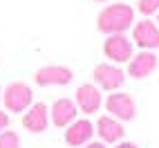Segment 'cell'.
I'll use <instances>...</instances> for the list:
<instances>
[{
  "instance_id": "6da1fadb",
  "label": "cell",
  "mask_w": 159,
  "mask_h": 148,
  "mask_svg": "<svg viewBox=\"0 0 159 148\" xmlns=\"http://www.w3.org/2000/svg\"><path fill=\"white\" fill-rule=\"evenodd\" d=\"M134 25V7L128 2H112L105 5L97 16V29L105 36L125 34Z\"/></svg>"
},
{
  "instance_id": "7a4b0ae2",
  "label": "cell",
  "mask_w": 159,
  "mask_h": 148,
  "mask_svg": "<svg viewBox=\"0 0 159 148\" xmlns=\"http://www.w3.org/2000/svg\"><path fill=\"white\" fill-rule=\"evenodd\" d=\"M2 103L7 112H25L31 103H34V92H31V88L27 86V83L23 81H14L9 83V86L2 90Z\"/></svg>"
},
{
  "instance_id": "3957f363",
  "label": "cell",
  "mask_w": 159,
  "mask_h": 148,
  "mask_svg": "<svg viewBox=\"0 0 159 148\" xmlns=\"http://www.w3.org/2000/svg\"><path fill=\"white\" fill-rule=\"evenodd\" d=\"M103 54L114 65H123L134 56V43L125 34H112L103 40Z\"/></svg>"
},
{
  "instance_id": "277c9868",
  "label": "cell",
  "mask_w": 159,
  "mask_h": 148,
  "mask_svg": "<svg viewBox=\"0 0 159 148\" xmlns=\"http://www.w3.org/2000/svg\"><path fill=\"white\" fill-rule=\"evenodd\" d=\"M92 79L99 90L116 92L125 81V72L121 70V65H114V63H99L92 72Z\"/></svg>"
},
{
  "instance_id": "5b68a950",
  "label": "cell",
  "mask_w": 159,
  "mask_h": 148,
  "mask_svg": "<svg viewBox=\"0 0 159 148\" xmlns=\"http://www.w3.org/2000/svg\"><path fill=\"white\" fill-rule=\"evenodd\" d=\"M105 110H108L110 117L119 119L121 123L123 121H132L137 117V103L130 94H125L121 90L112 92L108 99H105Z\"/></svg>"
},
{
  "instance_id": "8992f818",
  "label": "cell",
  "mask_w": 159,
  "mask_h": 148,
  "mask_svg": "<svg viewBox=\"0 0 159 148\" xmlns=\"http://www.w3.org/2000/svg\"><path fill=\"white\" fill-rule=\"evenodd\" d=\"M132 43L139 47V49H159V27L152 18H141L139 23L134 20L132 25Z\"/></svg>"
},
{
  "instance_id": "52a82bcc",
  "label": "cell",
  "mask_w": 159,
  "mask_h": 148,
  "mask_svg": "<svg viewBox=\"0 0 159 148\" xmlns=\"http://www.w3.org/2000/svg\"><path fill=\"white\" fill-rule=\"evenodd\" d=\"M74 79V72L65 65H45L36 70L34 81L40 88H52V86H70Z\"/></svg>"
},
{
  "instance_id": "ba28073f",
  "label": "cell",
  "mask_w": 159,
  "mask_h": 148,
  "mask_svg": "<svg viewBox=\"0 0 159 148\" xmlns=\"http://www.w3.org/2000/svg\"><path fill=\"white\" fill-rule=\"evenodd\" d=\"M74 103H76L79 112H85V114L99 112L101 103H103L101 90L94 86V83H83V86H79L76 92H74Z\"/></svg>"
},
{
  "instance_id": "9c48e42d",
  "label": "cell",
  "mask_w": 159,
  "mask_h": 148,
  "mask_svg": "<svg viewBox=\"0 0 159 148\" xmlns=\"http://www.w3.org/2000/svg\"><path fill=\"white\" fill-rule=\"evenodd\" d=\"M159 65V58L155 52H148V49H141L139 54H134L130 61H128V76L132 79H148L150 74L157 70Z\"/></svg>"
},
{
  "instance_id": "30bf717a",
  "label": "cell",
  "mask_w": 159,
  "mask_h": 148,
  "mask_svg": "<svg viewBox=\"0 0 159 148\" xmlns=\"http://www.w3.org/2000/svg\"><path fill=\"white\" fill-rule=\"evenodd\" d=\"M49 117H52V123H54L56 128H67L72 121L79 119V108H76V103H74V99L61 97V99H56L52 103Z\"/></svg>"
},
{
  "instance_id": "8fae6325",
  "label": "cell",
  "mask_w": 159,
  "mask_h": 148,
  "mask_svg": "<svg viewBox=\"0 0 159 148\" xmlns=\"http://www.w3.org/2000/svg\"><path fill=\"white\" fill-rule=\"evenodd\" d=\"M49 126V108L45 103H31L23 114V128L29 132H45Z\"/></svg>"
},
{
  "instance_id": "7c38bea8",
  "label": "cell",
  "mask_w": 159,
  "mask_h": 148,
  "mask_svg": "<svg viewBox=\"0 0 159 148\" xmlns=\"http://www.w3.org/2000/svg\"><path fill=\"white\" fill-rule=\"evenodd\" d=\"M92 137H94V123L88 119H76L65 130V144L72 148H81L88 141H92Z\"/></svg>"
},
{
  "instance_id": "4fadbf2b",
  "label": "cell",
  "mask_w": 159,
  "mask_h": 148,
  "mask_svg": "<svg viewBox=\"0 0 159 148\" xmlns=\"http://www.w3.org/2000/svg\"><path fill=\"white\" fill-rule=\"evenodd\" d=\"M94 128H97L94 132H99V137H101L103 144H119V141L123 139V132H125V130H123V123H121L119 119L110 117V114L99 117Z\"/></svg>"
},
{
  "instance_id": "5bb4252c",
  "label": "cell",
  "mask_w": 159,
  "mask_h": 148,
  "mask_svg": "<svg viewBox=\"0 0 159 148\" xmlns=\"http://www.w3.org/2000/svg\"><path fill=\"white\" fill-rule=\"evenodd\" d=\"M0 148H20V137L14 130H2L0 132Z\"/></svg>"
},
{
  "instance_id": "9a60e30c",
  "label": "cell",
  "mask_w": 159,
  "mask_h": 148,
  "mask_svg": "<svg viewBox=\"0 0 159 148\" xmlns=\"http://www.w3.org/2000/svg\"><path fill=\"white\" fill-rule=\"evenodd\" d=\"M137 9H139V14L143 18H150L159 12V0H139L137 2Z\"/></svg>"
},
{
  "instance_id": "2e32d148",
  "label": "cell",
  "mask_w": 159,
  "mask_h": 148,
  "mask_svg": "<svg viewBox=\"0 0 159 148\" xmlns=\"http://www.w3.org/2000/svg\"><path fill=\"white\" fill-rule=\"evenodd\" d=\"M7 128H9V114L5 110H0V132L7 130Z\"/></svg>"
},
{
  "instance_id": "e0dca14e",
  "label": "cell",
  "mask_w": 159,
  "mask_h": 148,
  "mask_svg": "<svg viewBox=\"0 0 159 148\" xmlns=\"http://www.w3.org/2000/svg\"><path fill=\"white\" fill-rule=\"evenodd\" d=\"M83 148H108V146H105L103 141H88Z\"/></svg>"
},
{
  "instance_id": "ac0fdd59",
  "label": "cell",
  "mask_w": 159,
  "mask_h": 148,
  "mask_svg": "<svg viewBox=\"0 0 159 148\" xmlns=\"http://www.w3.org/2000/svg\"><path fill=\"white\" fill-rule=\"evenodd\" d=\"M114 148H139V146H137V144H132V141H119Z\"/></svg>"
},
{
  "instance_id": "d6986e66",
  "label": "cell",
  "mask_w": 159,
  "mask_h": 148,
  "mask_svg": "<svg viewBox=\"0 0 159 148\" xmlns=\"http://www.w3.org/2000/svg\"><path fill=\"white\" fill-rule=\"evenodd\" d=\"M155 23H157V27H159V12H157V20H155Z\"/></svg>"
},
{
  "instance_id": "ffe728a7",
  "label": "cell",
  "mask_w": 159,
  "mask_h": 148,
  "mask_svg": "<svg viewBox=\"0 0 159 148\" xmlns=\"http://www.w3.org/2000/svg\"><path fill=\"white\" fill-rule=\"evenodd\" d=\"M94 2H108V0H94Z\"/></svg>"
},
{
  "instance_id": "44dd1931",
  "label": "cell",
  "mask_w": 159,
  "mask_h": 148,
  "mask_svg": "<svg viewBox=\"0 0 159 148\" xmlns=\"http://www.w3.org/2000/svg\"><path fill=\"white\" fill-rule=\"evenodd\" d=\"M0 101H2V88H0Z\"/></svg>"
}]
</instances>
